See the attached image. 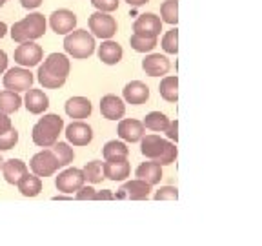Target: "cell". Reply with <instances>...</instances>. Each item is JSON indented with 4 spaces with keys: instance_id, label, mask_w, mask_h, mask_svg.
<instances>
[{
    "instance_id": "cell-12",
    "label": "cell",
    "mask_w": 262,
    "mask_h": 246,
    "mask_svg": "<svg viewBox=\"0 0 262 246\" xmlns=\"http://www.w3.org/2000/svg\"><path fill=\"white\" fill-rule=\"evenodd\" d=\"M55 184H57L58 192L73 193V192H77L82 184H84V173H82V170L68 168L62 173H58Z\"/></svg>"
},
{
    "instance_id": "cell-41",
    "label": "cell",
    "mask_w": 262,
    "mask_h": 246,
    "mask_svg": "<svg viewBox=\"0 0 262 246\" xmlns=\"http://www.w3.org/2000/svg\"><path fill=\"white\" fill-rule=\"evenodd\" d=\"M11 119H9V115L8 113H2L0 111V133H4V131L11 130Z\"/></svg>"
},
{
    "instance_id": "cell-37",
    "label": "cell",
    "mask_w": 262,
    "mask_h": 246,
    "mask_svg": "<svg viewBox=\"0 0 262 246\" xmlns=\"http://www.w3.org/2000/svg\"><path fill=\"white\" fill-rule=\"evenodd\" d=\"M157 201H177L179 199V190L175 186H162L155 192Z\"/></svg>"
},
{
    "instance_id": "cell-25",
    "label": "cell",
    "mask_w": 262,
    "mask_h": 246,
    "mask_svg": "<svg viewBox=\"0 0 262 246\" xmlns=\"http://www.w3.org/2000/svg\"><path fill=\"white\" fill-rule=\"evenodd\" d=\"M16 186H18V192L22 193V195L26 197H37L38 193L42 192V180L38 175H35V173H26L24 177H22L18 182H16Z\"/></svg>"
},
{
    "instance_id": "cell-43",
    "label": "cell",
    "mask_w": 262,
    "mask_h": 246,
    "mask_svg": "<svg viewBox=\"0 0 262 246\" xmlns=\"http://www.w3.org/2000/svg\"><path fill=\"white\" fill-rule=\"evenodd\" d=\"M20 4H22V8H26V9H35L42 4V0H20Z\"/></svg>"
},
{
    "instance_id": "cell-7",
    "label": "cell",
    "mask_w": 262,
    "mask_h": 246,
    "mask_svg": "<svg viewBox=\"0 0 262 246\" xmlns=\"http://www.w3.org/2000/svg\"><path fill=\"white\" fill-rule=\"evenodd\" d=\"M29 164H31L33 173L38 177L53 175V173L60 168V164H58L57 157H55V153L51 152V150H42V152H38L37 155H33V159Z\"/></svg>"
},
{
    "instance_id": "cell-8",
    "label": "cell",
    "mask_w": 262,
    "mask_h": 246,
    "mask_svg": "<svg viewBox=\"0 0 262 246\" xmlns=\"http://www.w3.org/2000/svg\"><path fill=\"white\" fill-rule=\"evenodd\" d=\"M33 73L26 68H13L4 75V86L6 90H11L20 93V91H28L33 86Z\"/></svg>"
},
{
    "instance_id": "cell-23",
    "label": "cell",
    "mask_w": 262,
    "mask_h": 246,
    "mask_svg": "<svg viewBox=\"0 0 262 246\" xmlns=\"http://www.w3.org/2000/svg\"><path fill=\"white\" fill-rule=\"evenodd\" d=\"M122 46L119 42H113L107 38L106 42H102V46L98 48V58L107 66L119 64L120 58H122Z\"/></svg>"
},
{
    "instance_id": "cell-21",
    "label": "cell",
    "mask_w": 262,
    "mask_h": 246,
    "mask_svg": "<svg viewBox=\"0 0 262 246\" xmlns=\"http://www.w3.org/2000/svg\"><path fill=\"white\" fill-rule=\"evenodd\" d=\"M91 106L90 98L86 97H71L66 102V113L70 115L71 119H88L91 115Z\"/></svg>"
},
{
    "instance_id": "cell-38",
    "label": "cell",
    "mask_w": 262,
    "mask_h": 246,
    "mask_svg": "<svg viewBox=\"0 0 262 246\" xmlns=\"http://www.w3.org/2000/svg\"><path fill=\"white\" fill-rule=\"evenodd\" d=\"M91 4H93L98 11L111 13L119 8V0H91Z\"/></svg>"
},
{
    "instance_id": "cell-34",
    "label": "cell",
    "mask_w": 262,
    "mask_h": 246,
    "mask_svg": "<svg viewBox=\"0 0 262 246\" xmlns=\"http://www.w3.org/2000/svg\"><path fill=\"white\" fill-rule=\"evenodd\" d=\"M38 82H40L44 88H49V90H57V88H62L66 84V78L55 77V75L48 73L46 70H42V66L38 68Z\"/></svg>"
},
{
    "instance_id": "cell-2",
    "label": "cell",
    "mask_w": 262,
    "mask_h": 246,
    "mask_svg": "<svg viewBox=\"0 0 262 246\" xmlns=\"http://www.w3.org/2000/svg\"><path fill=\"white\" fill-rule=\"evenodd\" d=\"M64 128V120L55 113L44 115L35 126H33V142L40 148H49L53 146L58 140V135L62 133Z\"/></svg>"
},
{
    "instance_id": "cell-17",
    "label": "cell",
    "mask_w": 262,
    "mask_h": 246,
    "mask_svg": "<svg viewBox=\"0 0 262 246\" xmlns=\"http://www.w3.org/2000/svg\"><path fill=\"white\" fill-rule=\"evenodd\" d=\"M169 68H171L169 60L160 53L147 55V57L142 60V70L146 71V75H149V77H160V75H166L169 71Z\"/></svg>"
},
{
    "instance_id": "cell-15",
    "label": "cell",
    "mask_w": 262,
    "mask_h": 246,
    "mask_svg": "<svg viewBox=\"0 0 262 246\" xmlns=\"http://www.w3.org/2000/svg\"><path fill=\"white\" fill-rule=\"evenodd\" d=\"M100 111H102V115L106 119L119 120L126 113V104L117 95H104L102 100H100Z\"/></svg>"
},
{
    "instance_id": "cell-47",
    "label": "cell",
    "mask_w": 262,
    "mask_h": 246,
    "mask_svg": "<svg viewBox=\"0 0 262 246\" xmlns=\"http://www.w3.org/2000/svg\"><path fill=\"white\" fill-rule=\"evenodd\" d=\"M64 199H70L68 195H57V197H53V201H64Z\"/></svg>"
},
{
    "instance_id": "cell-10",
    "label": "cell",
    "mask_w": 262,
    "mask_h": 246,
    "mask_svg": "<svg viewBox=\"0 0 262 246\" xmlns=\"http://www.w3.org/2000/svg\"><path fill=\"white\" fill-rule=\"evenodd\" d=\"M133 31H135V35H140V37L157 38L160 35V31H162V20L153 13H144L135 20Z\"/></svg>"
},
{
    "instance_id": "cell-16",
    "label": "cell",
    "mask_w": 262,
    "mask_h": 246,
    "mask_svg": "<svg viewBox=\"0 0 262 246\" xmlns=\"http://www.w3.org/2000/svg\"><path fill=\"white\" fill-rule=\"evenodd\" d=\"M42 70L55 75V77L66 78L70 75V58L62 53H51L42 64Z\"/></svg>"
},
{
    "instance_id": "cell-42",
    "label": "cell",
    "mask_w": 262,
    "mask_h": 246,
    "mask_svg": "<svg viewBox=\"0 0 262 246\" xmlns=\"http://www.w3.org/2000/svg\"><path fill=\"white\" fill-rule=\"evenodd\" d=\"M115 195L110 192V190H102V192H95L93 201H113Z\"/></svg>"
},
{
    "instance_id": "cell-46",
    "label": "cell",
    "mask_w": 262,
    "mask_h": 246,
    "mask_svg": "<svg viewBox=\"0 0 262 246\" xmlns=\"http://www.w3.org/2000/svg\"><path fill=\"white\" fill-rule=\"evenodd\" d=\"M6 33H8V26H6V24H4V22L0 20V38L4 37Z\"/></svg>"
},
{
    "instance_id": "cell-22",
    "label": "cell",
    "mask_w": 262,
    "mask_h": 246,
    "mask_svg": "<svg viewBox=\"0 0 262 246\" xmlns=\"http://www.w3.org/2000/svg\"><path fill=\"white\" fill-rule=\"evenodd\" d=\"M2 173H4L6 182L16 184V182L28 173V166H26V162H22L20 159H9V160H6V162H2Z\"/></svg>"
},
{
    "instance_id": "cell-3",
    "label": "cell",
    "mask_w": 262,
    "mask_h": 246,
    "mask_svg": "<svg viewBox=\"0 0 262 246\" xmlns=\"http://www.w3.org/2000/svg\"><path fill=\"white\" fill-rule=\"evenodd\" d=\"M46 33V16L40 13H31L22 20L11 26V37L15 42H28L44 37Z\"/></svg>"
},
{
    "instance_id": "cell-36",
    "label": "cell",
    "mask_w": 262,
    "mask_h": 246,
    "mask_svg": "<svg viewBox=\"0 0 262 246\" xmlns=\"http://www.w3.org/2000/svg\"><path fill=\"white\" fill-rule=\"evenodd\" d=\"M18 142V131L15 128L0 133V152H6V150H11L15 148V144Z\"/></svg>"
},
{
    "instance_id": "cell-48",
    "label": "cell",
    "mask_w": 262,
    "mask_h": 246,
    "mask_svg": "<svg viewBox=\"0 0 262 246\" xmlns=\"http://www.w3.org/2000/svg\"><path fill=\"white\" fill-rule=\"evenodd\" d=\"M6 2H8V0H0V8H2V6H4Z\"/></svg>"
},
{
    "instance_id": "cell-35",
    "label": "cell",
    "mask_w": 262,
    "mask_h": 246,
    "mask_svg": "<svg viewBox=\"0 0 262 246\" xmlns=\"http://www.w3.org/2000/svg\"><path fill=\"white\" fill-rule=\"evenodd\" d=\"M162 49L166 53H171V55H177L179 51V29L173 28L169 29L162 38Z\"/></svg>"
},
{
    "instance_id": "cell-29",
    "label": "cell",
    "mask_w": 262,
    "mask_h": 246,
    "mask_svg": "<svg viewBox=\"0 0 262 246\" xmlns=\"http://www.w3.org/2000/svg\"><path fill=\"white\" fill-rule=\"evenodd\" d=\"M84 173V180L91 182V184H98V182H102L104 179V168H102V162L100 160H91L84 166L82 170Z\"/></svg>"
},
{
    "instance_id": "cell-5",
    "label": "cell",
    "mask_w": 262,
    "mask_h": 246,
    "mask_svg": "<svg viewBox=\"0 0 262 246\" xmlns=\"http://www.w3.org/2000/svg\"><path fill=\"white\" fill-rule=\"evenodd\" d=\"M90 29L93 33V37L98 38H111L117 33V20H115L113 16L110 13H104V11H97L90 16Z\"/></svg>"
},
{
    "instance_id": "cell-14",
    "label": "cell",
    "mask_w": 262,
    "mask_h": 246,
    "mask_svg": "<svg viewBox=\"0 0 262 246\" xmlns=\"http://www.w3.org/2000/svg\"><path fill=\"white\" fill-rule=\"evenodd\" d=\"M66 137H68V142L73 146H88L93 139V130L86 122L78 120V122H71L66 128Z\"/></svg>"
},
{
    "instance_id": "cell-9",
    "label": "cell",
    "mask_w": 262,
    "mask_h": 246,
    "mask_svg": "<svg viewBox=\"0 0 262 246\" xmlns=\"http://www.w3.org/2000/svg\"><path fill=\"white\" fill-rule=\"evenodd\" d=\"M42 48L33 40L20 42V46L15 49V62L22 68H33L42 60Z\"/></svg>"
},
{
    "instance_id": "cell-26",
    "label": "cell",
    "mask_w": 262,
    "mask_h": 246,
    "mask_svg": "<svg viewBox=\"0 0 262 246\" xmlns=\"http://www.w3.org/2000/svg\"><path fill=\"white\" fill-rule=\"evenodd\" d=\"M159 93L164 100L168 102H177L179 100V78L175 77H164L159 86Z\"/></svg>"
},
{
    "instance_id": "cell-4",
    "label": "cell",
    "mask_w": 262,
    "mask_h": 246,
    "mask_svg": "<svg viewBox=\"0 0 262 246\" xmlns=\"http://www.w3.org/2000/svg\"><path fill=\"white\" fill-rule=\"evenodd\" d=\"M64 49L73 58H88L95 51V37L86 29L70 31L64 38Z\"/></svg>"
},
{
    "instance_id": "cell-39",
    "label": "cell",
    "mask_w": 262,
    "mask_h": 246,
    "mask_svg": "<svg viewBox=\"0 0 262 246\" xmlns=\"http://www.w3.org/2000/svg\"><path fill=\"white\" fill-rule=\"evenodd\" d=\"M93 195H95V190L91 188V186L82 184L80 188L77 190V195H75V199H77V201H93Z\"/></svg>"
},
{
    "instance_id": "cell-45",
    "label": "cell",
    "mask_w": 262,
    "mask_h": 246,
    "mask_svg": "<svg viewBox=\"0 0 262 246\" xmlns=\"http://www.w3.org/2000/svg\"><path fill=\"white\" fill-rule=\"evenodd\" d=\"M127 4L129 6H135V8H139V6H144V4H147L149 0H126Z\"/></svg>"
},
{
    "instance_id": "cell-20",
    "label": "cell",
    "mask_w": 262,
    "mask_h": 246,
    "mask_svg": "<svg viewBox=\"0 0 262 246\" xmlns=\"http://www.w3.org/2000/svg\"><path fill=\"white\" fill-rule=\"evenodd\" d=\"M24 102H26V108H28L29 113L40 115L42 111L48 110L49 98L42 90H33V88H29V90L26 91Z\"/></svg>"
},
{
    "instance_id": "cell-44",
    "label": "cell",
    "mask_w": 262,
    "mask_h": 246,
    "mask_svg": "<svg viewBox=\"0 0 262 246\" xmlns=\"http://www.w3.org/2000/svg\"><path fill=\"white\" fill-rule=\"evenodd\" d=\"M6 68H8V55H6L4 51L0 49V75L4 73Z\"/></svg>"
},
{
    "instance_id": "cell-31",
    "label": "cell",
    "mask_w": 262,
    "mask_h": 246,
    "mask_svg": "<svg viewBox=\"0 0 262 246\" xmlns=\"http://www.w3.org/2000/svg\"><path fill=\"white\" fill-rule=\"evenodd\" d=\"M160 15H162V22L177 24L179 22V2L177 0H166V2H162Z\"/></svg>"
},
{
    "instance_id": "cell-1",
    "label": "cell",
    "mask_w": 262,
    "mask_h": 246,
    "mask_svg": "<svg viewBox=\"0 0 262 246\" xmlns=\"http://www.w3.org/2000/svg\"><path fill=\"white\" fill-rule=\"evenodd\" d=\"M140 152L144 157L155 160L160 166H168L173 164L177 159V148L169 140L162 139L159 135H146L144 133L140 139Z\"/></svg>"
},
{
    "instance_id": "cell-33",
    "label": "cell",
    "mask_w": 262,
    "mask_h": 246,
    "mask_svg": "<svg viewBox=\"0 0 262 246\" xmlns=\"http://www.w3.org/2000/svg\"><path fill=\"white\" fill-rule=\"evenodd\" d=\"M129 44L131 48L139 51V53H147V51H151L153 48L157 46V38H147V37H140V35H131L129 38Z\"/></svg>"
},
{
    "instance_id": "cell-24",
    "label": "cell",
    "mask_w": 262,
    "mask_h": 246,
    "mask_svg": "<svg viewBox=\"0 0 262 246\" xmlns=\"http://www.w3.org/2000/svg\"><path fill=\"white\" fill-rule=\"evenodd\" d=\"M137 179L140 180H146L147 184H157L160 182L162 179V168H160V164L151 160V162H142L137 168Z\"/></svg>"
},
{
    "instance_id": "cell-49",
    "label": "cell",
    "mask_w": 262,
    "mask_h": 246,
    "mask_svg": "<svg viewBox=\"0 0 262 246\" xmlns=\"http://www.w3.org/2000/svg\"><path fill=\"white\" fill-rule=\"evenodd\" d=\"M2 162H4V160H2V157H0V168H2Z\"/></svg>"
},
{
    "instance_id": "cell-11",
    "label": "cell",
    "mask_w": 262,
    "mask_h": 246,
    "mask_svg": "<svg viewBox=\"0 0 262 246\" xmlns=\"http://www.w3.org/2000/svg\"><path fill=\"white\" fill-rule=\"evenodd\" d=\"M49 26L57 35H68L77 26V15L70 9H58L49 16Z\"/></svg>"
},
{
    "instance_id": "cell-30",
    "label": "cell",
    "mask_w": 262,
    "mask_h": 246,
    "mask_svg": "<svg viewBox=\"0 0 262 246\" xmlns=\"http://www.w3.org/2000/svg\"><path fill=\"white\" fill-rule=\"evenodd\" d=\"M49 150L55 153V157H57L58 164L62 166H68L70 162H73L75 159V153H73V148L70 146V144L66 142H55L53 146H49Z\"/></svg>"
},
{
    "instance_id": "cell-6",
    "label": "cell",
    "mask_w": 262,
    "mask_h": 246,
    "mask_svg": "<svg viewBox=\"0 0 262 246\" xmlns=\"http://www.w3.org/2000/svg\"><path fill=\"white\" fill-rule=\"evenodd\" d=\"M149 192H151V184H147L146 180L133 179L120 186L117 192V199H120V201H144L149 197Z\"/></svg>"
},
{
    "instance_id": "cell-28",
    "label": "cell",
    "mask_w": 262,
    "mask_h": 246,
    "mask_svg": "<svg viewBox=\"0 0 262 246\" xmlns=\"http://www.w3.org/2000/svg\"><path fill=\"white\" fill-rule=\"evenodd\" d=\"M142 124L144 128L151 131H166V128L169 126V119L164 113H160V111H151V113L146 115Z\"/></svg>"
},
{
    "instance_id": "cell-18",
    "label": "cell",
    "mask_w": 262,
    "mask_h": 246,
    "mask_svg": "<svg viewBox=\"0 0 262 246\" xmlns=\"http://www.w3.org/2000/svg\"><path fill=\"white\" fill-rule=\"evenodd\" d=\"M122 95H124V100L129 104H144L149 98V88L140 80H133L129 84H126L122 90Z\"/></svg>"
},
{
    "instance_id": "cell-13",
    "label": "cell",
    "mask_w": 262,
    "mask_h": 246,
    "mask_svg": "<svg viewBox=\"0 0 262 246\" xmlns=\"http://www.w3.org/2000/svg\"><path fill=\"white\" fill-rule=\"evenodd\" d=\"M102 168H104V179H110V180H124L131 173V166L127 162V157L107 159L106 162H102Z\"/></svg>"
},
{
    "instance_id": "cell-40",
    "label": "cell",
    "mask_w": 262,
    "mask_h": 246,
    "mask_svg": "<svg viewBox=\"0 0 262 246\" xmlns=\"http://www.w3.org/2000/svg\"><path fill=\"white\" fill-rule=\"evenodd\" d=\"M166 135H168L169 140H179V120H169V126L166 128V131H164Z\"/></svg>"
},
{
    "instance_id": "cell-32",
    "label": "cell",
    "mask_w": 262,
    "mask_h": 246,
    "mask_svg": "<svg viewBox=\"0 0 262 246\" xmlns=\"http://www.w3.org/2000/svg\"><path fill=\"white\" fill-rule=\"evenodd\" d=\"M104 153V159H117V157H127V153H129V150H127V146L124 142H120V140H110V142L104 146L102 150Z\"/></svg>"
},
{
    "instance_id": "cell-19",
    "label": "cell",
    "mask_w": 262,
    "mask_h": 246,
    "mask_svg": "<svg viewBox=\"0 0 262 246\" xmlns=\"http://www.w3.org/2000/svg\"><path fill=\"white\" fill-rule=\"evenodd\" d=\"M144 131H146L144 124L137 119H124L119 122V137L127 142H139L142 139Z\"/></svg>"
},
{
    "instance_id": "cell-27",
    "label": "cell",
    "mask_w": 262,
    "mask_h": 246,
    "mask_svg": "<svg viewBox=\"0 0 262 246\" xmlns=\"http://www.w3.org/2000/svg\"><path fill=\"white\" fill-rule=\"evenodd\" d=\"M22 104V98L20 95L16 93V91L11 90H6V91H0V111L2 113H15Z\"/></svg>"
}]
</instances>
